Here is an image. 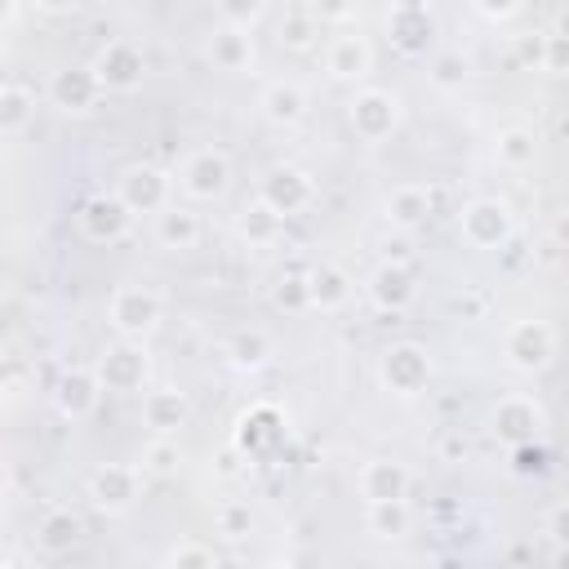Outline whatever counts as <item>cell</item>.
I'll use <instances>...</instances> for the list:
<instances>
[{
  "label": "cell",
  "instance_id": "obj_31",
  "mask_svg": "<svg viewBox=\"0 0 569 569\" xmlns=\"http://www.w3.org/2000/svg\"><path fill=\"white\" fill-rule=\"evenodd\" d=\"M533 156H538V138H533L529 129L511 124V129L498 133V164H507V169H529Z\"/></svg>",
  "mask_w": 569,
  "mask_h": 569
},
{
  "label": "cell",
  "instance_id": "obj_47",
  "mask_svg": "<svg viewBox=\"0 0 569 569\" xmlns=\"http://www.w3.org/2000/svg\"><path fill=\"white\" fill-rule=\"evenodd\" d=\"M431 0H387V9H427Z\"/></svg>",
  "mask_w": 569,
  "mask_h": 569
},
{
  "label": "cell",
  "instance_id": "obj_26",
  "mask_svg": "<svg viewBox=\"0 0 569 569\" xmlns=\"http://www.w3.org/2000/svg\"><path fill=\"white\" fill-rule=\"evenodd\" d=\"M80 516L76 511H67V507H53L40 525H36V547L44 551V556H62V551H71L76 542H80Z\"/></svg>",
  "mask_w": 569,
  "mask_h": 569
},
{
  "label": "cell",
  "instance_id": "obj_6",
  "mask_svg": "<svg viewBox=\"0 0 569 569\" xmlns=\"http://www.w3.org/2000/svg\"><path fill=\"white\" fill-rule=\"evenodd\" d=\"M556 356V329L547 320H516L502 338V360L516 373H542Z\"/></svg>",
  "mask_w": 569,
  "mask_h": 569
},
{
  "label": "cell",
  "instance_id": "obj_18",
  "mask_svg": "<svg viewBox=\"0 0 569 569\" xmlns=\"http://www.w3.org/2000/svg\"><path fill=\"white\" fill-rule=\"evenodd\" d=\"M373 67V49L365 36H333L325 49V71L333 80H360Z\"/></svg>",
  "mask_w": 569,
  "mask_h": 569
},
{
  "label": "cell",
  "instance_id": "obj_32",
  "mask_svg": "<svg viewBox=\"0 0 569 569\" xmlns=\"http://www.w3.org/2000/svg\"><path fill=\"white\" fill-rule=\"evenodd\" d=\"M280 413L271 409V405H258V409H249L244 418H240V431H236V445L244 449V453H258V445L276 431V427H267V422H276Z\"/></svg>",
  "mask_w": 569,
  "mask_h": 569
},
{
  "label": "cell",
  "instance_id": "obj_21",
  "mask_svg": "<svg viewBox=\"0 0 569 569\" xmlns=\"http://www.w3.org/2000/svg\"><path fill=\"white\" fill-rule=\"evenodd\" d=\"M156 240H160L164 249H173V253L196 249V244H200V213L169 200V204L156 213Z\"/></svg>",
  "mask_w": 569,
  "mask_h": 569
},
{
  "label": "cell",
  "instance_id": "obj_24",
  "mask_svg": "<svg viewBox=\"0 0 569 569\" xmlns=\"http://www.w3.org/2000/svg\"><path fill=\"white\" fill-rule=\"evenodd\" d=\"M258 107H262V116H267L271 124H298V120L307 116V93H302L293 80H271V84L262 89Z\"/></svg>",
  "mask_w": 569,
  "mask_h": 569
},
{
  "label": "cell",
  "instance_id": "obj_43",
  "mask_svg": "<svg viewBox=\"0 0 569 569\" xmlns=\"http://www.w3.org/2000/svg\"><path fill=\"white\" fill-rule=\"evenodd\" d=\"M547 533H551L556 542H569V498L547 511Z\"/></svg>",
  "mask_w": 569,
  "mask_h": 569
},
{
  "label": "cell",
  "instance_id": "obj_42",
  "mask_svg": "<svg viewBox=\"0 0 569 569\" xmlns=\"http://www.w3.org/2000/svg\"><path fill=\"white\" fill-rule=\"evenodd\" d=\"M520 4H525V0H476V9H480L489 22H507V18H516Z\"/></svg>",
  "mask_w": 569,
  "mask_h": 569
},
{
  "label": "cell",
  "instance_id": "obj_48",
  "mask_svg": "<svg viewBox=\"0 0 569 569\" xmlns=\"http://www.w3.org/2000/svg\"><path fill=\"white\" fill-rule=\"evenodd\" d=\"M560 36H569V13H565V18H560Z\"/></svg>",
  "mask_w": 569,
  "mask_h": 569
},
{
  "label": "cell",
  "instance_id": "obj_7",
  "mask_svg": "<svg viewBox=\"0 0 569 569\" xmlns=\"http://www.w3.org/2000/svg\"><path fill=\"white\" fill-rule=\"evenodd\" d=\"M378 378H382V387L391 396H405V400L418 396L431 382V356H427V347H418V342H391L382 351V360H378Z\"/></svg>",
  "mask_w": 569,
  "mask_h": 569
},
{
  "label": "cell",
  "instance_id": "obj_8",
  "mask_svg": "<svg viewBox=\"0 0 569 569\" xmlns=\"http://www.w3.org/2000/svg\"><path fill=\"white\" fill-rule=\"evenodd\" d=\"M133 218H138V213H133L116 191H98V196H89V200L80 204V213H76L80 236L93 240V244H116V240H124L129 227H133Z\"/></svg>",
  "mask_w": 569,
  "mask_h": 569
},
{
  "label": "cell",
  "instance_id": "obj_27",
  "mask_svg": "<svg viewBox=\"0 0 569 569\" xmlns=\"http://www.w3.org/2000/svg\"><path fill=\"white\" fill-rule=\"evenodd\" d=\"M409 502L405 498H391V502H365V529L373 538H405L409 533Z\"/></svg>",
  "mask_w": 569,
  "mask_h": 569
},
{
  "label": "cell",
  "instance_id": "obj_49",
  "mask_svg": "<svg viewBox=\"0 0 569 569\" xmlns=\"http://www.w3.org/2000/svg\"><path fill=\"white\" fill-rule=\"evenodd\" d=\"M560 129H565V138H569V120H565V124H560Z\"/></svg>",
  "mask_w": 569,
  "mask_h": 569
},
{
  "label": "cell",
  "instance_id": "obj_15",
  "mask_svg": "<svg viewBox=\"0 0 569 569\" xmlns=\"http://www.w3.org/2000/svg\"><path fill=\"white\" fill-rule=\"evenodd\" d=\"M98 396H102V382L93 369H67L53 387V409L67 418V422H84L93 409H98Z\"/></svg>",
  "mask_w": 569,
  "mask_h": 569
},
{
  "label": "cell",
  "instance_id": "obj_16",
  "mask_svg": "<svg viewBox=\"0 0 569 569\" xmlns=\"http://www.w3.org/2000/svg\"><path fill=\"white\" fill-rule=\"evenodd\" d=\"M360 485V498L365 502H391V498H405L409 493V467L396 462V458H369L356 476Z\"/></svg>",
  "mask_w": 569,
  "mask_h": 569
},
{
  "label": "cell",
  "instance_id": "obj_2",
  "mask_svg": "<svg viewBox=\"0 0 569 569\" xmlns=\"http://www.w3.org/2000/svg\"><path fill=\"white\" fill-rule=\"evenodd\" d=\"M511 231H516L511 204L498 196H480V200H467L458 209V236L471 249H502L511 240Z\"/></svg>",
  "mask_w": 569,
  "mask_h": 569
},
{
  "label": "cell",
  "instance_id": "obj_17",
  "mask_svg": "<svg viewBox=\"0 0 569 569\" xmlns=\"http://www.w3.org/2000/svg\"><path fill=\"white\" fill-rule=\"evenodd\" d=\"M191 418V405L178 387H156L142 396V422L156 431V436H173L178 427H187Z\"/></svg>",
  "mask_w": 569,
  "mask_h": 569
},
{
  "label": "cell",
  "instance_id": "obj_20",
  "mask_svg": "<svg viewBox=\"0 0 569 569\" xmlns=\"http://www.w3.org/2000/svg\"><path fill=\"white\" fill-rule=\"evenodd\" d=\"M418 284H413V271L400 267V262H382L373 276H369V298L382 307V311H405L413 302Z\"/></svg>",
  "mask_w": 569,
  "mask_h": 569
},
{
  "label": "cell",
  "instance_id": "obj_1",
  "mask_svg": "<svg viewBox=\"0 0 569 569\" xmlns=\"http://www.w3.org/2000/svg\"><path fill=\"white\" fill-rule=\"evenodd\" d=\"M178 191L187 196V200H200V204H209V200H222L227 191H231V160H227V151H218V147H196L182 164H178Z\"/></svg>",
  "mask_w": 569,
  "mask_h": 569
},
{
  "label": "cell",
  "instance_id": "obj_39",
  "mask_svg": "<svg viewBox=\"0 0 569 569\" xmlns=\"http://www.w3.org/2000/svg\"><path fill=\"white\" fill-rule=\"evenodd\" d=\"M164 565H218V551L213 547H204V542H178L169 556H164Z\"/></svg>",
  "mask_w": 569,
  "mask_h": 569
},
{
  "label": "cell",
  "instance_id": "obj_38",
  "mask_svg": "<svg viewBox=\"0 0 569 569\" xmlns=\"http://www.w3.org/2000/svg\"><path fill=\"white\" fill-rule=\"evenodd\" d=\"M262 9H267V0H218L222 22H231V27H253L262 18Z\"/></svg>",
  "mask_w": 569,
  "mask_h": 569
},
{
  "label": "cell",
  "instance_id": "obj_50",
  "mask_svg": "<svg viewBox=\"0 0 569 569\" xmlns=\"http://www.w3.org/2000/svg\"><path fill=\"white\" fill-rule=\"evenodd\" d=\"M302 4H307V0H302Z\"/></svg>",
  "mask_w": 569,
  "mask_h": 569
},
{
  "label": "cell",
  "instance_id": "obj_13",
  "mask_svg": "<svg viewBox=\"0 0 569 569\" xmlns=\"http://www.w3.org/2000/svg\"><path fill=\"white\" fill-rule=\"evenodd\" d=\"M311 196H316V182L298 169V164H276V169H267V178H262V187H258V200H267L276 213H284V218H293V213H302L307 204H311Z\"/></svg>",
  "mask_w": 569,
  "mask_h": 569
},
{
  "label": "cell",
  "instance_id": "obj_37",
  "mask_svg": "<svg viewBox=\"0 0 569 569\" xmlns=\"http://www.w3.org/2000/svg\"><path fill=\"white\" fill-rule=\"evenodd\" d=\"M311 31H316V13H311L307 4L280 22V40H284V44H293V49H302V44L311 40Z\"/></svg>",
  "mask_w": 569,
  "mask_h": 569
},
{
  "label": "cell",
  "instance_id": "obj_36",
  "mask_svg": "<svg viewBox=\"0 0 569 569\" xmlns=\"http://www.w3.org/2000/svg\"><path fill=\"white\" fill-rule=\"evenodd\" d=\"M271 298H276V307H284V311H307V307H311V289H307V276H280Z\"/></svg>",
  "mask_w": 569,
  "mask_h": 569
},
{
  "label": "cell",
  "instance_id": "obj_4",
  "mask_svg": "<svg viewBox=\"0 0 569 569\" xmlns=\"http://www.w3.org/2000/svg\"><path fill=\"white\" fill-rule=\"evenodd\" d=\"M102 391H116V396H133L147 387V373H151V360H147V347L138 338H120L116 347H107L93 365Z\"/></svg>",
  "mask_w": 569,
  "mask_h": 569
},
{
  "label": "cell",
  "instance_id": "obj_35",
  "mask_svg": "<svg viewBox=\"0 0 569 569\" xmlns=\"http://www.w3.org/2000/svg\"><path fill=\"white\" fill-rule=\"evenodd\" d=\"M178 440L173 436H156L147 449H142V458H138V467L142 471H151V476H169V471H178Z\"/></svg>",
  "mask_w": 569,
  "mask_h": 569
},
{
  "label": "cell",
  "instance_id": "obj_11",
  "mask_svg": "<svg viewBox=\"0 0 569 569\" xmlns=\"http://www.w3.org/2000/svg\"><path fill=\"white\" fill-rule=\"evenodd\" d=\"M489 427H493V436L498 440H507V445H533L538 436H542V427H547V413H542V405L533 400V396H502L498 405H493V413H489Z\"/></svg>",
  "mask_w": 569,
  "mask_h": 569
},
{
  "label": "cell",
  "instance_id": "obj_30",
  "mask_svg": "<svg viewBox=\"0 0 569 569\" xmlns=\"http://www.w3.org/2000/svg\"><path fill=\"white\" fill-rule=\"evenodd\" d=\"M227 356L236 369H262L271 360V338L262 329H240L231 342H227Z\"/></svg>",
  "mask_w": 569,
  "mask_h": 569
},
{
  "label": "cell",
  "instance_id": "obj_3",
  "mask_svg": "<svg viewBox=\"0 0 569 569\" xmlns=\"http://www.w3.org/2000/svg\"><path fill=\"white\" fill-rule=\"evenodd\" d=\"M107 320L120 338H147L160 325V293L147 284H116L107 302Z\"/></svg>",
  "mask_w": 569,
  "mask_h": 569
},
{
  "label": "cell",
  "instance_id": "obj_46",
  "mask_svg": "<svg viewBox=\"0 0 569 569\" xmlns=\"http://www.w3.org/2000/svg\"><path fill=\"white\" fill-rule=\"evenodd\" d=\"M556 240H560V244H569V209L556 218Z\"/></svg>",
  "mask_w": 569,
  "mask_h": 569
},
{
  "label": "cell",
  "instance_id": "obj_12",
  "mask_svg": "<svg viewBox=\"0 0 569 569\" xmlns=\"http://www.w3.org/2000/svg\"><path fill=\"white\" fill-rule=\"evenodd\" d=\"M169 191H173V178L164 169H156V164H129L116 178V196L133 213H160L169 204Z\"/></svg>",
  "mask_w": 569,
  "mask_h": 569
},
{
  "label": "cell",
  "instance_id": "obj_9",
  "mask_svg": "<svg viewBox=\"0 0 569 569\" xmlns=\"http://www.w3.org/2000/svg\"><path fill=\"white\" fill-rule=\"evenodd\" d=\"M347 120L356 129V138L365 142H382L396 133L400 124V98L391 89H360L351 102H347Z\"/></svg>",
  "mask_w": 569,
  "mask_h": 569
},
{
  "label": "cell",
  "instance_id": "obj_22",
  "mask_svg": "<svg viewBox=\"0 0 569 569\" xmlns=\"http://www.w3.org/2000/svg\"><path fill=\"white\" fill-rule=\"evenodd\" d=\"M307 289H311V307L320 311H338L351 302V276L338 262H320L307 271Z\"/></svg>",
  "mask_w": 569,
  "mask_h": 569
},
{
  "label": "cell",
  "instance_id": "obj_5",
  "mask_svg": "<svg viewBox=\"0 0 569 569\" xmlns=\"http://www.w3.org/2000/svg\"><path fill=\"white\" fill-rule=\"evenodd\" d=\"M93 76H98V84L107 89V93H133V89H142V76H147V53H142V44H133V40H107L98 53H93Z\"/></svg>",
  "mask_w": 569,
  "mask_h": 569
},
{
  "label": "cell",
  "instance_id": "obj_45",
  "mask_svg": "<svg viewBox=\"0 0 569 569\" xmlns=\"http://www.w3.org/2000/svg\"><path fill=\"white\" fill-rule=\"evenodd\" d=\"M36 9H44V13H67V9H76V0H31Z\"/></svg>",
  "mask_w": 569,
  "mask_h": 569
},
{
  "label": "cell",
  "instance_id": "obj_40",
  "mask_svg": "<svg viewBox=\"0 0 569 569\" xmlns=\"http://www.w3.org/2000/svg\"><path fill=\"white\" fill-rule=\"evenodd\" d=\"M542 67L547 71H560V76H569V36H547V49H542Z\"/></svg>",
  "mask_w": 569,
  "mask_h": 569
},
{
  "label": "cell",
  "instance_id": "obj_41",
  "mask_svg": "<svg viewBox=\"0 0 569 569\" xmlns=\"http://www.w3.org/2000/svg\"><path fill=\"white\" fill-rule=\"evenodd\" d=\"M307 9L316 13V22H347L356 13V0H307Z\"/></svg>",
  "mask_w": 569,
  "mask_h": 569
},
{
  "label": "cell",
  "instance_id": "obj_44",
  "mask_svg": "<svg viewBox=\"0 0 569 569\" xmlns=\"http://www.w3.org/2000/svg\"><path fill=\"white\" fill-rule=\"evenodd\" d=\"M440 453H445V458H462V453H467V440H462L458 431H445V445H440Z\"/></svg>",
  "mask_w": 569,
  "mask_h": 569
},
{
  "label": "cell",
  "instance_id": "obj_23",
  "mask_svg": "<svg viewBox=\"0 0 569 569\" xmlns=\"http://www.w3.org/2000/svg\"><path fill=\"white\" fill-rule=\"evenodd\" d=\"M431 13L427 9H391V44L400 49V53H409V58H418V53H427V44H431Z\"/></svg>",
  "mask_w": 569,
  "mask_h": 569
},
{
  "label": "cell",
  "instance_id": "obj_34",
  "mask_svg": "<svg viewBox=\"0 0 569 569\" xmlns=\"http://www.w3.org/2000/svg\"><path fill=\"white\" fill-rule=\"evenodd\" d=\"M427 76H431V84L436 89H462V80H467V58L462 53H453V49H445V53H436L431 58V67H427Z\"/></svg>",
  "mask_w": 569,
  "mask_h": 569
},
{
  "label": "cell",
  "instance_id": "obj_19",
  "mask_svg": "<svg viewBox=\"0 0 569 569\" xmlns=\"http://www.w3.org/2000/svg\"><path fill=\"white\" fill-rule=\"evenodd\" d=\"M209 62H213L218 71H249V67H253V36H249V27L222 22V27L209 36Z\"/></svg>",
  "mask_w": 569,
  "mask_h": 569
},
{
  "label": "cell",
  "instance_id": "obj_29",
  "mask_svg": "<svg viewBox=\"0 0 569 569\" xmlns=\"http://www.w3.org/2000/svg\"><path fill=\"white\" fill-rule=\"evenodd\" d=\"M280 231H284V213H276L267 200H258V204H249V209L240 213V236H244L249 244H276Z\"/></svg>",
  "mask_w": 569,
  "mask_h": 569
},
{
  "label": "cell",
  "instance_id": "obj_28",
  "mask_svg": "<svg viewBox=\"0 0 569 569\" xmlns=\"http://www.w3.org/2000/svg\"><path fill=\"white\" fill-rule=\"evenodd\" d=\"M31 116H36V98H31L22 84L9 80V84L0 89V133H4V138H18Z\"/></svg>",
  "mask_w": 569,
  "mask_h": 569
},
{
  "label": "cell",
  "instance_id": "obj_14",
  "mask_svg": "<svg viewBox=\"0 0 569 569\" xmlns=\"http://www.w3.org/2000/svg\"><path fill=\"white\" fill-rule=\"evenodd\" d=\"M49 102L58 107V111H71V116H84V111H93V102L107 93L102 84H98V76H93V67H58L53 76H49Z\"/></svg>",
  "mask_w": 569,
  "mask_h": 569
},
{
  "label": "cell",
  "instance_id": "obj_25",
  "mask_svg": "<svg viewBox=\"0 0 569 569\" xmlns=\"http://www.w3.org/2000/svg\"><path fill=\"white\" fill-rule=\"evenodd\" d=\"M427 213H431V187H422V182H400V187L387 196V218H391L396 227H405V231L422 227Z\"/></svg>",
  "mask_w": 569,
  "mask_h": 569
},
{
  "label": "cell",
  "instance_id": "obj_33",
  "mask_svg": "<svg viewBox=\"0 0 569 569\" xmlns=\"http://www.w3.org/2000/svg\"><path fill=\"white\" fill-rule=\"evenodd\" d=\"M213 525H218L222 538H244L253 529V507L240 502V498H227V502L213 507Z\"/></svg>",
  "mask_w": 569,
  "mask_h": 569
},
{
  "label": "cell",
  "instance_id": "obj_10",
  "mask_svg": "<svg viewBox=\"0 0 569 569\" xmlns=\"http://www.w3.org/2000/svg\"><path fill=\"white\" fill-rule=\"evenodd\" d=\"M142 467H129V462H102L93 476H89V498H93V507L98 511H107V516H120V511H129L133 502H138V493H142Z\"/></svg>",
  "mask_w": 569,
  "mask_h": 569
}]
</instances>
